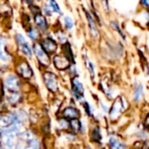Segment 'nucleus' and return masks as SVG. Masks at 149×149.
I'll return each instance as SVG.
<instances>
[{
	"mask_svg": "<svg viewBox=\"0 0 149 149\" xmlns=\"http://www.w3.org/2000/svg\"><path fill=\"white\" fill-rule=\"evenodd\" d=\"M34 23L38 29H40L41 32H46L48 28V24L45 16L40 13L34 15Z\"/></svg>",
	"mask_w": 149,
	"mask_h": 149,
	"instance_id": "9d476101",
	"label": "nucleus"
},
{
	"mask_svg": "<svg viewBox=\"0 0 149 149\" xmlns=\"http://www.w3.org/2000/svg\"><path fill=\"white\" fill-rule=\"evenodd\" d=\"M15 38H16V41L19 47V49L21 50V52L25 55H26L28 57H32V49L30 47V45L25 39V37L22 34L18 33Z\"/></svg>",
	"mask_w": 149,
	"mask_h": 149,
	"instance_id": "39448f33",
	"label": "nucleus"
},
{
	"mask_svg": "<svg viewBox=\"0 0 149 149\" xmlns=\"http://www.w3.org/2000/svg\"><path fill=\"white\" fill-rule=\"evenodd\" d=\"M5 86L10 92H17L20 88V83L16 76L9 74L5 80Z\"/></svg>",
	"mask_w": 149,
	"mask_h": 149,
	"instance_id": "20e7f679",
	"label": "nucleus"
},
{
	"mask_svg": "<svg viewBox=\"0 0 149 149\" xmlns=\"http://www.w3.org/2000/svg\"><path fill=\"white\" fill-rule=\"evenodd\" d=\"M43 12H44V14L47 15V16H51L52 15V11L50 10V8L47 6V5H45L43 6Z\"/></svg>",
	"mask_w": 149,
	"mask_h": 149,
	"instance_id": "c85d7f7f",
	"label": "nucleus"
},
{
	"mask_svg": "<svg viewBox=\"0 0 149 149\" xmlns=\"http://www.w3.org/2000/svg\"><path fill=\"white\" fill-rule=\"evenodd\" d=\"M109 145L111 149H125V146L122 142H120L119 140L115 139L114 137L110 138Z\"/></svg>",
	"mask_w": 149,
	"mask_h": 149,
	"instance_id": "2eb2a0df",
	"label": "nucleus"
},
{
	"mask_svg": "<svg viewBox=\"0 0 149 149\" xmlns=\"http://www.w3.org/2000/svg\"><path fill=\"white\" fill-rule=\"evenodd\" d=\"M143 96V87L141 85H139L135 88L134 91V99L135 101H139L140 100V98Z\"/></svg>",
	"mask_w": 149,
	"mask_h": 149,
	"instance_id": "412c9836",
	"label": "nucleus"
},
{
	"mask_svg": "<svg viewBox=\"0 0 149 149\" xmlns=\"http://www.w3.org/2000/svg\"><path fill=\"white\" fill-rule=\"evenodd\" d=\"M87 68L91 74V77H94V66H93V63L91 61H87Z\"/></svg>",
	"mask_w": 149,
	"mask_h": 149,
	"instance_id": "bb28decb",
	"label": "nucleus"
},
{
	"mask_svg": "<svg viewBox=\"0 0 149 149\" xmlns=\"http://www.w3.org/2000/svg\"><path fill=\"white\" fill-rule=\"evenodd\" d=\"M0 149H2V147H1V146H0Z\"/></svg>",
	"mask_w": 149,
	"mask_h": 149,
	"instance_id": "72a5a7b5",
	"label": "nucleus"
},
{
	"mask_svg": "<svg viewBox=\"0 0 149 149\" xmlns=\"http://www.w3.org/2000/svg\"><path fill=\"white\" fill-rule=\"evenodd\" d=\"M69 127L74 132H79L83 126L81 125V122L77 118H76V119H71L69 121Z\"/></svg>",
	"mask_w": 149,
	"mask_h": 149,
	"instance_id": "f3484780",
	"label": "nucleus"
},
{
	"mask_svg": "<svg viewBox=\"0 0 149 149\" xmlns=\"http://www.w3.org/2000/svg\"><path fill=\"white\" fill-rule=\"evenodd\" d=\"M56 35H57L58 40H59L62 44L67 43V39H66V37H65V35H64V33H61V32H58V33H56Z\"/></svg>",
	"mask_w": 149,
	"mask_h": 149,
	"instance_id": "a878e982",
	"label": "nucleus"
},
{
	"mask_svg": "<svg viewBox=\"0 0 149 149\" xmlns=\"http://www.w3.org/2000/svg\"><path fill=\"white\" fill-rule=\"evenodd\" d=\"M85 15H86L87 20H88V23H89V27H90L91 36L93 38H95V39L98 38L99 33H98V30H97V25H96V22H95L93 17L91 16V14L88 11H85Z\"/></svg>",
	"mask_w": 149,
	"mask_h": 149,
	"instance_id": "9b49d317",
	"label": "nucleus"
},
{
	"mask_svg": "<svg viewBox=\"0 0 149 149\" xmlns=\"http://www.w3.org/2000/svg\"><path fill=\"white\" fill-rule=\"evenodd\" d=\"M6 39L3 36H0V59L4 61L10 60V54L6 50Z\"/></svg>",
	"mask_w": 149,
	"mask_h": 149,
	"instance_id": "ddd939ff",
	"label": "nucleus"
},
{
	"mask_svg": "<svg viewBox=\"0 0 149 149\" xmlns=\"http://www.w3.org/2000/svg\"><path fill=\"white\" fill-rule=\"evenodd\" d=\"M91 137L95 142H99L101 140V138H102L101 133H100V130L98 128H95L91 132Z\"/></svg>",
	"mask_w": 149,
	"mask_h": 149,
	"instance_id": "5701e85b",
	"label": "nucleus"
},
{
	"mask_svg": "<svg viewBox=\"0 0 149 149\" xmlns=\"http://www.w3.org/2000/svg\"><path fill=\"white\" fill-rule=\"evenodd\" d=\"M63 22H64L65 27L68 30H72L74 28V21L72 18H70L69 16H65L63 18Z\"/></svg>",
	"mask_w": 149,
	"mask_h": 149,
	"instance_id": "6ab92c4d",
	"label": "nucleus"
},
{
	"mask_svg": "<svg viewBox=\"0 0 149 149\" xmlns=\"http://www.w3.org/2000/svg\"><path fill=\"white\" fill-rule=\"evenodd\" d=\"M33 51H34V54H35L38 61H40V63L42 66H48L49 65L50 59H49L47 54L45 52V50L41 47L40 44L35 43L33 45Z\"/></svg>",
	"mask_w": 149,
	"mask_h": 149,
	"instance_id": "7ed1b4c3",
	"label": "nucleus"
},
{
	"mask_svg": "<svg viewBox=\"0 0 149 149\" xmlns=\"http://www.w3.org/2000/svg\"><path fill=\"white\" fill-rule=\"evenodd\" d=\"M40 46L45 50V52L47 54V53H49V54L55 53L57 51V48H58V45L55 42V40H54L53 39H50V38L43 39L41 40Z\"/></svg>",
	"mask_w": 149,
	"mask_h": 149,
	"instance_id": "6e6552de",
	"label": "nucleus"
},
{
	"mask_svg": "<svg viewBox=\"0 0 149 149\" xmlns=\"http://www.w3.org/2000/svg\"><path fill=\"white\" fill-rule=\"evenodd\" d=\"M21 132V124L14 123L10 126L1 129L0 132V139L3 145L8 148H13L15 146L17 138Z\"/></svg>",
	"mask_w": 149,
	"mask_h": 149,
	"instance_id": "f257e3e1",
	"label": "nucleus"
},
{
	"mask_svg": "<svg viewBox=\"0 0 149 149\" xmlns=\"http://www.w3.org/2000/svg\"><path fill=\"white\" fill-rule=\"evenodd\" d=\"M27 36L32 40H36L39 38V31L35 28H30L27 31Z\"/></svg>",
	"mask_w": 149,
	"mask_h": 149,
	"instance_id": "aec40b11",
	"label": "nucleus"
},
{
	"mask_svg": "<svg viewBox=\"0 0 149 149\" xmlns=\"http://www.w3.org/2000/svg\"><path fill=\"white\" fill-rule=\"evenodd\" d=\"M17 71L20 76L26 79H28L33 77V70L27 62L22 61L17 66Z\"/></svg>",
	"mask_w": 149,
	"mask_h": 149,
	"instance_id": "1a4fd4ad",
	"label": "nucleus"
},
{
	"mask_svg": "<svg viewBox=\"0 0 149 149\" xmlns=\"http://www.w3.org/2000/svg\"><path fill=\"white\" fill-rule=\"evenodd\" d=\"M111 26H112V27H113V28H114L116 31H118V33L121 35V37L125 39V34L122 33L121 29L119 28V26H118V24L117 22H115V21H112V22H111Z\"/></svg>",
	"mask_w": 149,
	"mask_h": 149,
	"instance_id": "393cba45",
	"label": "nucleus"
},
{
	"mask_svg": "<svg viewBox=\"0 0 149 149\" xmlns=\"http://www.w3.org/2000/svg\"><path fill=\"white\" fill-rule=\"evenodd\" d=\"M101 4H102V6H103V8L104 9V11H105L106 13H108V12L110 11L108 0H101Z\"/></svg>",
	"mask_w": 149,
	"mask_h": 149,
	"instance_id": "cd10ccee",
	"label": "nucleus"
},
{
	"mask_svg": "<svg viewBox=\"0 0 149 149\" xmlns=\"http://www.w3.org/2000/svg\"><path fill=\"white\" fill-rule=\"evenodd\" d=\"M8 101L12 104H16L20 98V95L17 92H10V95L8 96Z\"/></svg>",
	"mask_w": 149,
	"mask_h": 149,
	"instance_id": "a211bd4d",
	"label": "nucleus"
},
{
	"mask_svg": "<svg viewBox=\"0 0 149 149\" xmlns=\"http://www.w3.org/2000/svg\"><path fill=\"white\" fill-rule=\"evenodd\" d=\"M53 61L55 68L59 70L67 69L70 66V60L65 55H55Z\"/></svg>",
	"mask_w": 149,
	"mask_h": 149,
	"instance_id": "0eeeda50",
	"label": "nucleus"
},
{
	"mask_svg": "<svg viewBox=\"0 0 149 149\" xmlns=\"http://www.w3.org/2000/svg\"><path fill=\"white\" fill-rule=\"evenodd\" d=\"M145 126L146 127H149V114H148V116L146 117V118L145 120Z\"/></svg>",
	"mask_w": 149,
	"mask_h": 149,
	"instance_id": "2f4dec72",
	"label": "nucleus"
},
{
	"mask_svg": "<svg viewBox=\"0 0 149 149\" xmlns=\"http://www.w3.org/2000/svg\"><path fill=\"white\" fill-rule=\"evenodd\" d=\"M43 79L47 88L52 92H56L58 90V79L55 74L52 72H45L43 74Z\"/></svg>",
	"mask_w": 149,
	"mask_h": 149,
	"instance_id": "f03ea898",
	"label": "nucleus"
},
{
	"mask_svg": "<svg viewBox=\"0 0 149 149\" xmlns=\"http://www.w3.org/2000/svg\"><path fill=\"white\" fill-rule=\"evenodd\" d=\"M140 2L145 7H149V0H140Z\"/></svg>",
	"mask_w": 149,
	"mask_h": 149,
	"instance_id": "7c9ffc66",
	"label": "nucleus"
},
{
	"mask_svg": "<svg viewBox=\"0 0 149 149\" xmlns=\"http://www.w3.org/2000/svg\"><path fill=\"white\" fill-rule=\"evenodd\" d=\"M122 111H123V102H122L121 98L118 97L114 102V104H113V105L110 111V117L112 119H115L118 117V115L120 114V112Z\"/></svg>",
	"mask_w": 149,
	"mask_h": 149,
	"instance_id": "f8f14e48",
	"label": "nucleus"
},
{
	"mask_svg": "<svg viewBox=\"0 0 149 149\" xmlns=\"http://www.w3.org/2000/svg\"><path fill=\"white\" fill-rule=\"evenodd\" d=\"M71 84H72V91H73V94L76 97L77 99H82L84 97V86L81 84V82L79 81V79L77 77H74L71 81Z\"/></svg>",
	"mask_w": 149,
	"mask_h": 149,
	"instance_id": "423d86ee",
	"label": "nucleus"
},
{
	"mask_svg": "<svg viewBox=\"0 0 149 149\" xmlns=\"http://www.w3.org/2000/svg\"><path fill=\"white\" fill-rule=\"evenodd\" d=\"M59 125H60V127H61L62 129H68L69 127V122L67 121L65 118L59 119Z\"/></svg>",
	"mask_w": 149,
	"mask_h": 149,
	"instance_id": "b1692460",
	"label": "nucleus"
},
{
	"mask_svg": "<svg viewBox=\"0 0 149 149\" xmlns=\"http://www.w3.org/2000/svg\"><path fill=\"white\" fill-rule=\"evenodd\" d=\"M24 1H26L29 6H32V5H33V0H24Z\"/></svg>",
	"mask_w": 149,
	"mask_h": 149,
	"instance_id": "473e14b6",
	"label": "nucleus"
},
{
	"mask_svg": "<svg viewBox=\"0 0 149 149\" xmlns=\"http://www.w3.org/2000/svg\"><path fill=\"white\" fill-rule=\"evenodd\" d=\"M84 110L86 111L88 115L91 114V105L88 103H84Z\"/></svg>",
	"mask_w": 149,
	"mask_h": 149,
	"instance_id": "c756f323",
	"label": "nucleus"
},
{
	"mask_svg": "<svg viewBox=\"0 0 149 149\" xmlns=\"http://www.w3.org/2000/svg\"><path fill=\"white\" fill-rule=\"evenodd\" d=\"M24 149H40V143L37 139H33L28 142L27 146Z\"/></svg>",
	"mask_w": 149,
	"mask_h": 149,
	"instance_id": "4be33fe9",
	"label": "nucleus"
},
{
	"mask_svg": "<svg viewBox=\"0 0 149 149\" xmlns=\"http://www.w3.org/2000/svg\"><path fill=\"white\" fill-rule=\"evenodd\" d=\"M62 116L70 119H76L79 117V111L74 107H67L63 110Z\"/></svg>",
	"mask_w": 149,
	"mask_h": 149,
	"instance_id": "4468645a",
	"label": "nucleus"
},
{
	"mask_svg": "<svg viewBox=\"0 0 149 149\" xmlns=\"http://www.w3.org/2000/svg\"><path fill=\"white\" fill-rule=\"evenodd\" d=\"M47 6L50 8V10L54 13H57V14H61V8L60 6H58V4L56 3L55 0H47Z\"/></svg>",
	"mask_w": 149,
	"mask_h": 149,
	"instance_id": "dca6fc26",
	"label": "nucleus"
}]
</instances>
